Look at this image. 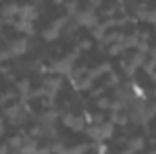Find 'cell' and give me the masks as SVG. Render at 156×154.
<instances>
[{
	"mask_svg": "<svg viewBox=\"0 0 156 154\" xmlns=\"http://www.w3.org/2000/svg\"><path fill=\"white\" fill-rule=\"evenodd\" d=\"M69 20H71V16H69V15H67V16H58V18H55V20L51 22V26L62 31V29H66V26L69 24Z\"/></svg>",
	"mask_w": 156,
	"mask_h": 154,
	"instance_id": "25",
	"label": "cell"
},
{
	"mask_svg": "<svg viewBox=\"0 0 156 154\" xmlns=\"http://www.w3.org/2000/svg\"><path fill=\"white\" fill-rule=\"evenodd\" d=\"M16 100V93L15 91H5V93H0V107L4 109L5 105H9L11 102Z\"/></svg>",
	"mask_w": 156,
	"mask_h": 154,
	"instance_id": "19",
	"label": "cell"
},
{
	"mask_svg": "<svg viewBox=\"0 0 156 154\" xmlns=\"http://www.w3.org/2000/svg\"><path fill=\"white\" fill-rule=\"evenodd\" d=\"M37 152H40V154L53 152V149H51V143H47V145H44V147H38V151H37Z\"/></svg>",
	"mask_w": 156,
	"mask_h": 154,
	"instance_id": "42",
	"label": "cell"
},
{
	"mask_svg": "<svg viewBox=\"0 0 156 154\" xmlns=\"http://www.w3.org/2000/svg\"><path fill=\"white\" fill-rule=\"evenodd\" d=\"M125 47H123V44H118V42H115V44H111V45H107V53L105 54H109V56H120V54H125Z\"/></svg>",
	"mask_w": 156,
	"mask_h": 154,
	"instance_id": "18",
	"label": "cell"
},
{
	"mask_svg": "<svg viewBox=\"0 0 156 154\" xmlns=\"http://www.w3.org/2000/svg\"><path fill=\"white\" fill-rule=\"evenodd\" d=\"M100 138H102V142L104 140H109L113 134H115V123L109 120V121H102L100 125Z\"/></svg>",
	"mask_w": 156,
	"mask_h": 154,
	"instance_id": "12",
	"label": "cell"
},
{
	"mask_svg": "<svg viewBox=\"0 0 156 154\" xmlns=\"http://www.w3.org/2000/svg\"><path fill=\"white\" fill-rule=\"evenodd\" d=\"M58 116H60V113H58L55 107H53V109H45V111L38 116V121L40 123H42V121H51V123H55V120H56Z\"/></svg>",
	"mask_w": 156,
	"mask_h": 154,
	"instance_id": "17",
	"label": "cell"
},
{
	"mask_svg": "<svg viewBox=\"0 0 156 154\" xmlns=\"http://www.w3.org/2000/svg\"><path fill=\"white\" fill-rule=\"evenodd\" d=\"M138 51H142V53H149V42H145V40H140V44H138V47H136Z\"/></svg>",
	"mask_w": 156,
	"mask_h": 154,
	"instance_id": "38",
	"label": "cell"
},
{
	"mask_svg": "<svg viewBox=\"0 0 156 154\" xmlns=\"http://www.w3.org/2000/svg\"><path fill=\"white\" fill-rule=\"evenodd\" d=\"M127 0H116V4H125Z\"/></svg>",
	"mask_w": 156,
	"mask_h": 154,
	"instance_id": "48",
	"label": "cell"
},
{
	"mask_svg": "<svg viewBox=\"0 0 156 154\" xmlns=\"http://www.w3.org/2000/svg\"><path fill=\"white\" fill-rule=\"evenodd\" d=\"M5 134V125H4V116H0V136Z\"/></svg>",
	"mask_w": 156,
	"mask_h": 154,
	"instance_id": "44",
	"label": "cell"
},
{
	"mask_svg": "<svg viewBox=\"0 0 156 154\" xmlns=\"http://www.w3.org/2000/svg\"><path fill=\"white\" fill-rule=\"evenodd\" d=\"M64 7L67 9V15L69 16H75L78 11H80V0H66Z\"/></svg>",
	"mask_w": 156,
	"mask_h": 154,
	"instance_id": "22",
	"label": "cell"
},
{
	"mask_svg": "<svg viewBox=\"0 0 156 154\" xmlns=\"http://www.w3.org/2000/svg\"><path fill=\"white\" fill-rule=\"evenodd\" d=\"M18 16H20L22 20H31V22H35V20L40 16L38 5H35L33 2H31V4H24V5H20Z\"/></svg>",
	"mask_w": 156,
	"mask_h": 154,
	"instance_id": "2",
	"label": "cell"
},
{
	"mask_svg": "<svg viewBox=\"0 0 156 154\" xmlns=\"http://www.w3.org/2000/svg\"><path fill=\"white\" fill-rule=\"evenodd\" d=\"M142 67H144V73H145L147 76H151V75L154 73V69H156V60H154V58H151V60H145Z\"/></svg>",
	"mask_w": 156,
	"mask_h": 154,
	"instance_id": "27",
	"label": "cell"
},
{
	"mask_svg": "<svg viewBox=\"0 0 156 154\" xmlns=\"http://www.w3.org/2000/svg\"><path fill=\"white\" fill-rule=\"evenodd\" d=\"M0 27H2V18H0Z\"/></svg>",
	"mask_w": 156,
	"mask_h": 154,
	"instance_id": "49",
	"label": "cell"
},
{
	"mask_svg": "<svg viewBox=\"0 0 156 154\" xmlns=\"http://www.w3.org/2000/svg\"><path fill=\"white\" fill-rule=\"evenodd\" d=\"M60 33H62L60 29L49 26V27H45V29L42 31V38L45 40V42H55L56 38H60Z\"/></svg>",
	"mask_w": 156,
	"mask_h": 154,
	"instance_id": "14",
	"label": "cell"
},
{
	"mask_svg": "<svg viewBox=\"0 0 156 154\" xmlns=\"http://www.w3.org/2000/svg\"><path fill=\"white\" fill-rule=\"evenodd\" d=\"M105 89H107L105 85H102V87H96V89H93V91H91V98H98V96H102V94L105 93Z\"/></svg>",
	"mask_w": 156,
	"mask_h": 154,
	"instance_id": "37",
	"label": "cell"
},
{
	"mask_svg": "<svg viewBox=\"0 0 156 154\" xmlns=\"http://www.w3.org/2000/svg\"><path fill=\"white\" fill-rule=\"evenodd\" d=\"M37 151H38V138L26 136L24 145L20 147V152H37Z\"/></svg>",
	"mask_w": 156,
	"mask_h": 154,
	"instance_id": "13",
	"label": "cell"
},
{
	"mask_svg": "<svg viewBox=\"0 0 156 154\" xmlns=\"http://www.w3.org/2000/svg\"><path fill=\"white\" fill-rule=\"evenodd\" d=\"M40 125H42V136L40 138H44V140H56L58 138V129L55 127V123L42 121Z\"/></svg>",
	"mask_w": 156,
	"mask_h": 154,
	"instance_id": "7",
	"label": "cell"
},
{
	"mask_svg": "<svg viewBox=\"0 0 156 154\" xmlns=\"http://www.w3.org/2000/svg\"><path fill=\"white\" fill-rule=\"evenodd\" d=\"M91 31V37H93V40H98V42H102L104 40V37H105V33H107V29L104 27V24L100 22L96 27H93V29H89Z\"/></svg>",
	"mask_w": 156,
	"mask_h": 154,
	"instance_id": "21",
	"label": "cell"
},
{
	"mask_svg": "<svg viewBox=\"0 0 156 154\" xmlns=\"http://www.w3.org/2000/svg\"><path fill=\"white\" fill-rule=\"evenodd\" d=\"M16 31H20V33H24V35H27V37H35L37 35V29H35V24L31 22V20H16V24L13 26Z\"/></svg>",
	"mask_w": 156,
	"mask_h": 154,
	"instance_id": "6",
	"label": "cell"
},
{
	"mask_svg": "<svg viewBox=\"0 0 156 154\" xmlns=\"http://www.w3.org/2000/svg\"><path fill=\"white\" fill-rule=\"evenodd\" d=\"M31 2H33L35 5H42V4H44V0H31Z\"/></svg>",
	"mask_w": 156,
	"mask_h": 154,
	"instance_id": "47",
	"label": "cell"
},
{
	"mask_svg": "<svg viewBox=\"0 0 156 154\" xmlns=\"http://www.w3.org/2000/svg\"><path fill=\"white\" fill-rule=\"evenodd\" d=\"M120 82H122V76L118 75V73H109V76H107V80H105V87H111V89H115V87H118L120 85Z\"/></svg>",
	"mask_w": 156,
	"mask_h": 154,
	"instance_id": "23",
	"label": "cell"
},
{
	"mask_svg": "<svg viewBox=\"0 0 156 154\" xmlns=\"http://www.w3.org/2000/svg\"><path fill=\"white\" fill-rule=\"evenodd\" d=\"M53 4H55V5H64L66 0H53Z\"/></svg>",
	"mask_w": 156,
	"mask_h": 154,
	"instance_id": "46",
	"label": "cell"
},
{
	"mask_svg": "<svg viewBox=\"0 0 156 154\" xmlns=\"http://www.w3.org/2000/svg\"><path fill=\"white\" fill-rule=\"evenodd\" d=\"M127 60H129V67H133V69H140L147 58H145V53H142V51L136 49V53H133Z\"/></svg>",
	"mask_w": 156,
	"mask_h": 154,
	"instance_id": "10",
	"label": "cell"
},
{
	"mask_svg": "<svg viewBox=\"0 0 156 154\" xmlns=\"http://www.w3.org/2000/svg\"><path fill=\"white\" fill-rule=\"evenodd\" d=\"M7 49L11 51L13 58L22 56V54H26V53H27V49H29V40H27V38H16V40H13V42L9 44V47H7Z\"/></svg>",
	"mask_w": 156,
	"mask_h": 154,
	"instance_id": "3",
	"label": "cell"
},
{
	"mask_svg": "<svg viewBox=\"0 0 156 154\" xmlns=\"http://www.w3.org/2000/svg\"><path fill=\"white\" fill-rule=\"evenodd\" d=\"M102 75H104V73H102V69H100V67H93V69H87V75H85V76H89L93 82H94L96 78H100Z\"/></svg>",
	"mask_w": 156,
	"mask_h": 154,
	"instance_id": "32",
	"label": "cell"
},
{
	"mask_svg": "<svg viewBox=\"0 0 156 154\" xmlns=\"http://www.w3.org/2000/svg\"><path fill=\"white\" fill-rule=\"evenodd\" d=\"M98 67H100V69H102V73H107V75H109V73H111V71H113V69H111V67H113V65H111V64H109V62H105V64H102V65H98Z\"/></svg>",
	"mask_w": 156,
	"mask_h": 154,
	"instance_id": "40",
	"label": "cell"
},
{
	"mask_svg": "<svg viewBox=\"0 0 156 154\" xmlns=\"http://www.w3.org/2000/svg\"><path fill=\"white\" fill-rule=\"evenodd\" d=\"M29 136H33V138H40L42 136V125H40V121L29 129Z\"/></svg>",
	"mask_w": 156,
	"mask_h": 154,
	"instance_id": "33",
	"label": "cell"
},
{
	"mask_svg": "<svg viewBox=\"0 0 156 154\" xmlns=\"http://www.w3.org/2000/svg\"><path fill=\"white\" fill-rule=\"evenodd\" d=\"M73 67H75V62L69 60L67 56H64V58H60V60H56V62H53V64L49 65V75L67 76V75L73 71Z\"/></svg>",
	"mask_w": 156,
	"mask_h": 154,
	"instance_id": "1",
	"label": "cell"
},
{
	"mask_svg": "<svg viewBox=\"0 0 156 154\" xmlns=\"http://www.w3.org/2000/svg\"><path fill=\"white\" fill-rule=\"evenodd\" d=\"M149 53H151V58H154V60H156V45L149 49Z\"/></svg>",
	"mask_w": 156,
	"mask_h": 154,
	"instance_id": "45",
	"label": "cell"
},
{
	"mask_svg": "<svg viewBox=\"0 0 156 154\" xmlns=\"http://www.w3.org/2000/svg\"><path fill=\"white\" fill-rule=\"evenodd\" d=\"M24 140H26V136H22V134L11 136V138L7 140V145H9V149H11V151H15V152H20V147L24 145Z\"/></svg>",
	"mask_w": 156,
	"mask_h": 154,
	"instance_id": "15",
	"label": "cell"
},
{
	"mask_svg": "<svg viewBox=\"0 0 156 154\" xmlns=\"http://www.w3.org/2000/svg\"><path fill=\"white\" fill-rule=\"evenodd\" d=\"M102 2H104V0H87V4H91L93 7H100Z\"/></svg>",
	"mask_w": 156,
	"mask_h": 154,
	"instance_id": "43",
	"label": "cell"
},
{
	"mask_svg": "<svg viewBox=\"0 0 156 154\" xmlns=\"http://www.w3.org/2000/svg\"><path fill=\"white\" fill-rule=\"evenodd\" d=\"M111 102H113L111 98H107V96H104V94H102V96H98V98H96V107H98L100 111H109Z\"/></svg>",
	"mask_w": 156,
	"mask_h": 154,
	"instance_id": "26",
	"label": "cell"
},
{
	"mask_svg": "<svg viewBox=\"0 0 156 154\" xmlns=\"http://www.w3.org/2000/svg\"><path fill=\"white\" fill-rule=\"evenodd\" d=\"M16 91H18L22 96H26V94L31 91V80H29V78H22V80H18V82H16Z\"/></svg>",
	"mask_w": 156,
	"mask_h": 154,
	"instance_id": "20",
	"label": "cell"
},
{
	"mask_svg": "<svg viewBox=\"0 0 156 154\" xmlns=\"http://www.w3.org/2000/svg\"><path fill=\"white\" fill-rule=\"evenodd\" d=\"M51 149H53V152H67L66 143L60 140H55V143H51Z\"/></svg>",
	"mask_w": 156,
	"mask_h": 154,
	"instance_id": "31",
	"label": "cell"
},
{
	"mask_svg": "<svg viewBox=\"0 0 156 154\" xmlns=\"http://www.w3.org/2000/svg\"><path fill=\"white\" fill-rule=\"evenodd\" d=\"M147 22L156 26V7L154 9H149V15H147Z\"/></svg>",
	"mask_w": 156,
	"mask_h": 154,
	"instance_id": "39",
	"label": "cell"
},
{
	"mask_svg": "<svg viewBox=\"0 0 156 154\" xmlns=\"http://www.w3.org/2000/svg\"><path fill=\"white\" fill-rule=\"evenodd\" d=\"M69 83L73 85L75 91H87V89L93 87V80L89 76H82V78H78V80H69Z\"/></svg>",
	"mask_w": 156,
	"mask_h": 154,
	"instance_id": "9",
	"label": "cell"
},
{
	"mask_svg": "<svg viewBox=\"0 0 156 154\" xmlns=\"http://www.w3.org/2000/svg\"><path fill=\"white\" fill-rule=\"evenodd\" d=\"M78 47H80V51H89V49L93 47V40H89V38L82 40V42L78 44Z\"/></svg>",
	"mask_w": 156,
	"mask_h": 154,
	"instance_id": "35",
	"label": "cell"
},
{
	"mask_svg": "<svg viewBox=\"0 0 156 154\" xmlns=\"http://www.w3.org/2000/svg\"><path fill=\"white\" fill-rule=\"evenodd\" d=\"M109 120H111L115 125H120V127L129 125V114H127V113H123V111H111Z\"/></svg>",
	"mask_w": 156,
	"mask_h": 154,
	"instance_id": "8",
	"label": "cell"
},
{
	"mask_svg": "<svg viewBox=\"0 0 156 154\" xmlns=\"http://www.w3.org/2000/svg\"><path fill=\"white\" fill-rule=\"evenodd\" d=\"M9 58H13L11 51H9V49H0V64H2V62H7Z\"/></svg>",
	"mask_w": 156,
	"mask_h": 154,
	"instance_id": "36",
	"label": "cell"
},
{
	"mask_svg": "<svg viewBox=\"0 0 156 154\" xmlns=\"http://www.w3.org/2000/svg\"><path fill=\"white\" fill-rule=\"evenodd\" d=\"M18 11H20V5L15 2H9L0 9V15L2 18H11V16H18Z\"/></svg>",
	"mask_w": 156,
	"mask_h": 154,
	"instance_id": "11",
	"label": "cell"
},
{
	"mask_svg": "<svg viewBox=\"0 0 156 154\" xmlns=\"http://www.w3.org/2000/svg\"><path fill=\"white\" fill-rule=\"evenodd\" d=\"M102 121H105L104 111H102V113H96V114H91V123H96V125H100Z\"/></svg>",
	"mask_w": 156,
	"mask_h": 154,
	"instance_id": "34",
	"label": "cell"
},
{
	"mask_svg": "<svg viewBox=\"0 0 156 154\" xmlns=\"http://www.w3.org/2000/svg\"><path fill=\"white\" fill-rule=\"evenodd\" d=\"M154 98H156V91H154Z\"/></svg>",
	"mask_w": 156,
	"mask_h": 154,
	"instance_id": "50",
	"label": "cell"
},
{
	"mask_svg": "<svg viewBox=\"0 0 156 154\" xmlns=\"http://www.w3.org/2000/svg\"><path fill=\"white\" fill-rule=\"evenodd\" d=\"M127 147L122 151L123 154H133L136 151H142L145 147V138L144 136H133V138H127Z\"/></svg>",
	"mask_w": 156,
	"mask_h": 154,
	"instance_id": "4",
	"label": "cell"
},
{
	"mask_svg": "<svg viewBox=\"0 0 156 154\" xmlns=\"http://www.w3.org/2000/svg\"><path fill=\"white\" fill-rule=\"evenodd\" d=\"M138 37H140V40H145V42H149V40H151V33H149V31H142V33L138 31Z\"/></svg>",
	"mask_w": 156,
	"mask_h": 154,
	"instance_id": "41",
	"label": "cell"
},
{
	"mask_svg": "<svg viewBox=\"0 0 156 154\" xmlns=\"http://www.w3.org/2000/svg\"><path fill=\"white\" fill-rule=\"evenodd\" d=\"M116 11H118V4L109 5V7H105V9L102 11V16H104V18H113V16L116 15Z\"/></svg>",
	"mask_w": 156,
	"mask_h": 154,
	"instance_id": "30",
	"label": "cell"
},
{
	"mask_svg": "<svg viewBox=\"0 0 156 154\" xmlns=\"http://www.w3.org/2000/svg\"><path fill=\"white\" fill-rule=\"evenodd\" d=\"M89 151V143H80V145H75V147H71V149H67V152L69 154H83Z\"/></svg>",
	"mask_w": 156,
	"mask_h": 154,
	"instance_id": "28",
	"label": "cell"
},
{
	"mask_svg": "<svg viewBox=\"0 0 156 154\" xmlns=\"http://www.w3.org/2000/svg\"><path fill=\"white\" fill-rule=\"evenodd\" d=\"M85 120H83V116H75V120H73V123H71V131H75V132H82L83 129H85Z\"/></svg>",
	"mask_w": 156,
	"mask_h": 154,
	"instance_id": "24",
	"label": "cell"
},
{
	"mask_svg": "<svg viewBox=\"0 0 156 154\" xmlns=\"http://www.w3.org/2000/svg\"><path fill=\"white\" fill-rule=\"evenodd\" d=\"M62 85H64V76H60V75L44 78V87L47 89V93H53V94H56V93L62 89Z\"/></svg>",
	"mask_w": 156,
	"mask_h": 154,
	"instance_id": "5",
	"label": "cell"
},
{
	"mask_svg": "<svg viewBox=\"0 0 156 154\" xmlns=\"http://www.w3.org/2000/svg\"><path fill=\"white\" fill-rule=\"evenodd\" d=\"M75 116H76L75 113H69V111H67V113H62V114H60V118H62V123H64L66 127H71V123H73Z\"/></svg>",
	"mask_w": 156,
	"mask_h": 154,
	"instance_id": "29",
	"label": "cell"
},
{
	"mask_svg": "<svg viewBox=\"0 0 156 154\" xmlns=\"http://www.w3.org/2000/svg\"><path fill=\"white\" fill-rule=\"evenodd\" d=\"M140 44V37H138V29L133 33V35H125V40H123V47L125 49H136Z\"/></svg>",
	"mask_w": 156,
	"mask_h": 154,
	"instance_id": "16",
	"label": "cell"
}]
</instances>
